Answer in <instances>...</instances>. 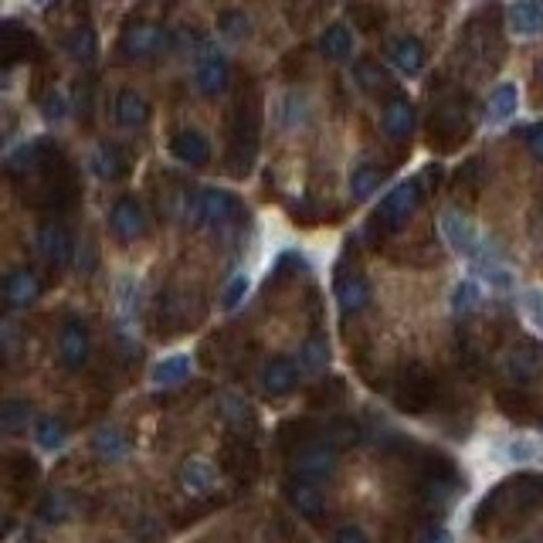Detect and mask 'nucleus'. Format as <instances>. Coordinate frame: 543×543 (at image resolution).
Listing matches in <instances>:
<instances>
[{
  "instance_id": "f257e3e1",
  "label": "nucleus",
  "mask_w": 543,
  "mask_h": 543,
  "mask_svg": "<svg viewBox=\"0 0 543 543\" xmlns=\"http://www.w3.org/2000/svg\"><path fill=\"white\" fill-rule=\"evenodd\" d=\"M258 140H262V96L255 89L241 92L231 109V129H228V174L245 177L255 167Z\"/></svg>"
},
{
  "instance_id": "f03ea898",
  "label": "nucleus",
  "mask_w": 543,
  "mask_h": 543,
  "mask_svg": "<svg viewBox=\"0 0 543 543\" xmlns=\"http://www.w3.org/2000/svg\"><path fill=\"white\" fill-rule=\"evenodd\" d=\"M540 503H543V476H513L482 499L472 523L479 530L496 527V523H513L516 516L530 513Z\"/></svg>"
},
{
  "instance_id": "7ed1b4c3",
  "label": "nucleus",
  "mask_w": 543,
  "mask_h": 543,
  "mask_svg": "<svg viewBox=\"0 0 543 543\" xmlns=\"http://www.w3.org/2000/svg\"><path fill=\"white\" fill-rule=\"evenodd\" d=\"M472 133V106L462 96H445L428 116V143L432 150H455Z\"/></svg>"
},
{
  "instance_id": "20e7f679",
  "label": "nucleus",
  "mask_w": 543,
  "mask_h": 543,
  "mask_svg": "<svg viewBox=\"0 0 543 543\" xmlns=\"http://www.w3.org/2000/svg\"><path fill=\"white\" fill-rule=\"evenodd\" d=\"M499 7L489 4L486 11H479L469 21V28L462 34V48L472 62H479L482 68H493L499 65V55H503V41H499Z\"/></svg>"
},
{
  "instance_id": "39448f33",
  "label": "nucleus",
  "mask_w": 543,
  "mask_h": 543,
  "mask_svg": "<svg viewBox=\"0 0 543 543\" xmlns=\"http://www.w3.org/2000/svg\"><path fill=\"white\" fill-rule=\"evenodd\" d=\"M187 218L201 228H211V231H228L245 218V208L235 194L228 191H218V187H204L201 194L187 204Z\"/></svg>"
},
{
  "instance_id": "423d86ee",
  "label": "nucleus",
  "mask_w": 543,
  "mask_h": 543,
  "mask_svg": "<svg viewBox=\"0 0 543 543\" xmlns=\"http://www.w3.org/2000/svg\"><path fill=\"white\" fill-rule=\"evenodd\" d=\"M421 201H425V184H421V177L404 180V184H398L381 201V208L374 214V228H381V231L404 228V224L411 221V214L421 208Z\"/></svg>"
},
{
  "instance_id": "0eeeda50",
  "label": "nucleus",
  "mask_w": 543,
  "mask_h": 543,
  "mask_svg": "<svg viewBox=\"0 0 543 543\" xmlns=\"http://www.w3.org/2000/svg\"><path fill=\"white\" fill-rule=\"evenodd\" d=\"M435 391L438 384L425 367H408L398 381H394L391 398L401 411H408V415H421V411H428L435 404Z\"/></svg>"
},
{
  "instance_id": "6e6552de",
  "label": "nucleus",
  "mask_w": 543,
  "mask_h": 543,
  "mask_svg": "<svg viewBox=\"0 0 543 543\" xmlns=\"http://www.w3.org/2000/svg\"><path fill=\"white\" fill-rule=\"evenodd\" d=\"M55 157H62V150H58L48 136H34V140L21 143L17 150L7 153V174H11V180L21 184V180L38 177Z\"/></svg>"
},
{
  "instance_id": "1a4fd4ad",
  "label": "nucleus",
  "mask_w": 543,
  "mask_h": 543,
  "mask_svg": "<svg viewBox=\"0 0 543 543\" xmlns=\"http://www.w3.org/2000/svg\"><path fill=\"white\" fill-rule=\"evenodd\" d=\"M438 228H442L445 245L452 248L455 255L469 258V262H476V258H482V255L489 252V248L482 245V238H479L476 224H472L469 218H465L462 211L448 208V211L442 214V221H438Z\"/></svg>"
},
{
  "instance_id": "9d476101",
  "label": "nucleus",
  "mask_w": 543,
  "mask_h": 543,
  "mask_svg": "<svg viewBox=\"0 0 543 543\" xmlns=\"http://www.w3.org/2000/svg\"><path fill=\"white\" fill-rule=\"evenodd\" d=\"M167 45V31L153 21H136L123 31V41H119V55L126 62H146V58L160 55V48Z\"/></svg>"
},
{
  "instance_id": "9b49d317",
  "label": "nucleus",
  "mask_w": 543,
  "mask_h": 543,
  "mask_svg": "<svg viewBox=\"0 0 543 543\" xmlns=\"http://www.w3.org/2000/svg\"><path fill=\"white\" fill-rule=\"evenodd\" d=\"M38 55H41L38 38H34L24 24L4 21V28H0V62H4V68L31 62V58H38Z\"/></svg>"
},
{
  "instance_id": "f8f14e48",
  "label": "nucleus",
  "mask_w": 543,
  "mask_h": 543,
  "mask_svg": "<svg viewBox=\"0 0 543 543\" xmlns=\"http://www.w3.org/2000/svg\"><path fill=\"white\" fill-rule=\"evenodd\" d=\"M194 82H197V89H201V96H208V99L221 96V92L231 85L228 58L214 48H204L201 58H197V65H194Z\"/></svg>"
},
{
  "instance_id": "ddd939ff",
  "label": "nucleus",
  "mask_w": 543,
  "mask_h": 543,
  "mask_svg": "<svg viewBox=\"0 0 543 543\" xmlns=\"http://www.w3.org/2000/svg\"><path fill=\"white\" fill-rule=\"evenodd\" d=\"M38 252L51 265V269H65L75 255V241L68 235L65 224H45L38 231Z\"/></svg>"
},
{
  "instance_id": "4468645a",
  "label": "nucleus",
  "mask_w": 543,
  "mask_h": 543,
  "mask_svg": "<svg viewBox=\"0 0 543 543\" xmlns=\"http://www.w3.org/2000/svg\"><path fill=\"white\" fill-rule=\"evenodd\" d=\"M109 224H112V235L119 241H136L146 235V211L136 197H123L116 201V208L109 214Z\"/></svg>"
},
{
  "instance_id": "2eb2a0df",
  "label": "nucleus",
  "mask_w": 543,
  "mask_h": 543,
  "mask_svg": "<svg viewBox=\"0 0 543 543\" xmlns=\"http://www.w3.org/2000/svg\"><path fill=\"white\" fill-rule=\"evenodd\" d=\"M170 153L184 163V167H204L211 160V143L201 129H180L170 140Z\"/></svg>"
},
{
  "instance_id": "dca6fc26",
  "label": "nucleus",
  "mask_w": 543,
  "mask_h": 543,
  "mask_svg": "<svg viewBox=\"0 0 543 543\" xmlns=\"http://www.w3.org/2000/svg\"><path fill=\"white\" fill-rule=\"evenodd\" d=\"M506 21L516 38H537L543 34V0H513L506 7Z\"/></svg>"
},
{
  "instance_id": "f3484780",
  "label": "nucleus",
  "mask_w": 543,
  "mask_h": 543,
  "mask_svg": "<svg viewBox=\"0 0 543 543\" xmlns=\"http://www.w3.org/2000/svg\"><path fill=\"white\" fill-rule=\"evenodd\" d=\"M503 370L513 384H530V381H537L543 370V353L537 347H527V343H523V347H513L506 353Z\"/></svg>"
},
{
  "instance_id": "a211bd4d",
  "label": "nucleus",
  "mask_w": 543,
  "mask_h": 543,
  "mask_svg": "<svg viewBox=\"0 0 543 543\" xmlns=\"http://www.w3.org/2000/svg\"><path fill=\"white\" fill-rule=\"evenodd\" d=\"M381 123H384V133L391 136V140H398V143L411 140V133H415V106L401 96H391L384 112H381Z\"/></svg>"
},
{
  "instance_id": "6ab92c4d",
  "label": "nucleus",
  "mask_w": 543,
  "mask_h": 543,
  "mask_svg": "<svg viewBox=\"0 0 543 543\" xmlns=\"http://www.w3.org/2000/svg\"><path fill=\"white\" fill-rule=\"evenodd\" d=\"M177 479H180V489L191 493V496H208L218 489V469L204 459H187L184 465H180Z\"/></svg>"
},
{
  "instance_id": "aec40b11",
  "label": "nucleus",
  "mask_w": 543,
  "mask_h": 543,
  "mask_svg": "<svg viewBox=\"0 0 543 543\" xmlns=\"http://www.w3.org/2000/svg\"><path fill=\"white\" fill-rule=\"evenodd\" d=\"M520 109V85L516 82H499L493 92H489V102H486V119L489 126H503L510 123Z\"/></svg>"
},
{
  "instance_id": "412c9836",
  "label": "nucleus",
  "mask_w": 543,
  "mask_h": 543,
  "mask_svg": "<svg viewBox=\"0 0 543 543\" xmlns=\"http://www.w3.org/2000/svg\"><path fill=\"white\" fill-rule=\"evenodd\" d=\"M58 353H62L65 367H82L89 357V330L79 320H68L58 333Z\"/></svg>"
},
{
  "instance_id": "4be33fe9",
  "label": "nucleus",
  "mask_w": 543,
  "mask_h": 543,
  "mask_svg": "<svg viewBox=\"0 0 543 543\" xmlns=\"http://www.w3.org/2000/svg\"><path fill=\"white\" fill-rule=\"evenodd\" d=\"M112 112H116V123L123 129H143L150 123V102H146V96H140L136 89L119 92Z\"/></svg>"
},
{
  "instance_id": "5701e85b",
  "label": "nucleus",
  "mask_w": 543,
  "mask_h": 543,
  "mask_svg": "<svg viewBox=\"0 0 543 543\" xmlns=\"http://www.w3.org/2000/svg\"><path fill=\"white\" fill-rule=\"evenodd\" d=\"M299 381V364H292V360H272V364H265L262 370V391L269 394V398H282V394H289L292 387Z\"/></svg>"
},
{
  "instance_id": "b1692460",
  "label": "nucleus",
  "mask_w": 543,
  "mask_h": 543,
  "mask_svg": "<svg viewBox=\"0 0 543 543\" xmlns=\"http://www.w3.org/2000/svg\"><path fill=\"white\" fill-rule=\"evenodd\" d=\"M92 448H96V455L102 462H126L129 452H133V445H129V438L119 432L116 425H102L96 435H92Z\"/></svg>"
},
{
  "instance_id": "393cba45",
  "label": "nucleus",
  "mask_w": 543,
  "mask_h": 543,
  "mask_svg": "<svg viewBox=\"0 0 543 543\" xmlns=\"http://www.w3.org/2000/svg\"><path fill=\"white\" fill-rule=\"evenodd\" d=\"M336 299H340V309L343 313H360V309H367L370 303V286L364 275L357 272H347L336 279Z\"/></svg>"
},
{
  "instance_id": "a878e982",
  "label": "nucleus",
  "mask_w": 543,
  "mask_h": 543,
  "mask_svg": "<svg viewBox=\"0 0 543 543\" xmlns=\"http://www.w3.org/2000/svg\"><path fill=\"white\" fill-rule=\"evenodd\" d=\"M224 465H228V472L231 476H238V479H248V476H255V465H258V455H255V448L252 442H245V435H238V438H231L228 445H224Z\"/></svg>"
},
{
  "instance_id": "bb28decb",
  "label": "nucleus",
  "mask_w": 543,
  "mask_h": 543,
  "mask_svg": "<svg viewBox=\"0 0 543 543\" xmlns=\"http://www.w3.org/2000/svg\"><path fill=\"white\" fill-rule=\"evenodd\" d=\"M4 296H7V303L17 306V309L31 306L34 299L41 296V282H38V275L28 272V269H17V272H11V275H7Z\"/></svg>"
},
{
  "instance_id": "cd10ccee",
  "label": "nucleus",
  "mask_w": 543,
  "mask_h": 543,
  "mask_svg": "<svg viewBox=\"0 0 543 543\" xmlns=\"http://www.w3.org/2000/svg\"><path fill=\"white\" fill-rule=\"evenodd\" d=\"M384 177H387L384 163H374V160L357 163V167H353V174H350V194H353V201H367V197H374V191L381 187Z\"/></svg>"
},
{
  "instance_id": "c85d7f7f",
  "label": "nucleus",
  "mask_w": 543,
  "mask_h": 543,
  "mask_svg": "<svg viewBox=\"0 0 543 543\" xmlns=\"http://www.w3.org/2000/svg\"><path fill=\"white\" fill-rule=\"evenodd\" d=\"M286 496H289V503L306 516V520H316V516L323 513V496H320V486H316V482L292 479L286 486Z\"/></svg>"
},
{
  "instance_id": "c756f323",
  "label": "nucleus",
  "mask_w": 543,
  "mask_h": 543,
  "mask_svg": "<svg viewBox=\"0 0 543 543\" xmlns=\"http://www.w3.org/2000/svg\"><path fill=\"white\" fill-rule=\"evenodd\" d=\"M89 170L92 174H96L99 180H123L126 177V157L123 153L116 150V146H96V150H92V160H89Z\"/></svg>"
},
{
  "instance_id": "7c9ffc66",
  "label": "nucleus",
  "mask_w": 543,
  "mask_h": 543,
  "mask_svg": "<svg viewBox=\"0 0 543 543\" xmlns=\"http://www.w3.org/2000/svg\"><path fill=\"white\" fill-rule=\"evenodd\" d=\"M65 48H68V55H72L79 65L96 62V55H99L96 31H92L89 24H75V28L65 34Z\"/></svg>"
},
{
  "instance_id": "2f4dec72",
  "label": "nucleus",
  "mask_w": 543,
  "mask_h": 543,
  "mask_svg": "<svg viewBox=\"0 0 543 543\" xmlns=\"http://www.w3.org/2000/svg\"><path fill=\"white\" fill-rule=\"evenodd\" d=\"M218 408H221V418L228 421L235 432H252V425H255V418H252V408H248V401L241 398V394L235 391H224L221 398H218Z\"/></svg>"
},
{
  "instance_id": "473e14b6",
  "label": "nucleus",
  "mask_w": 543,
  "mask_h": 543,
  "mask_svg": "<svg viewBox=\"0 0 543 543\" xmlns=\"http://www.w3.org/2000/svg\"><path fill=\"white\" fill-rule=\"evenodd\" d=\"M391 62L398 65V72L415 79L421 68H425V48H421L418 38H401L391 45Z\"/></svg>"
},
{
  "instance_id": "72a5a7b5",
  "label": "nucleus",
  "mask_w": 543,
  "mask_h": 543,
  "mask_svg": "<svg viewBox=\"0 0 543 543\" xmlns=\"http://www.w3.org/2000/svg\"><path fill=\"white\" fill-rule=\"evenodd\" d=\"M472 269H476V275L482 282H486L489 289H499V292H510L513 289V272L506 269L503 262H499V258L493 255V252H486L482 258H476V262H472Z\"/></svg>"
},
{
  "instance_id": "f704fd0d",
  "label": "nucleus",
  "mask_w": 543,
  "mask_h": 543,
  "mask_svg": "<svg viewBox=\"0 0 543 543\" xmlns=\"http://www.w3.org/2000/svg\"><path fill=\"white\" fill-rule=\"evenodd\" d=\"M320 55L326 58V62H343V58L353 55V34H350L347 24H333V28L323 31Z\"/></svg>"
},
{
  "instance_id": "c9c22d12",
  "label": "nucleus",
  "mask_w": 543,
  "mask_h": 543,
  "mask_svg": "<svg viewBox=\"0 0 543 543\" xmlns=\"http://www.w3.org/2000/svg\"><path fill=\"white\" fill-rule=\"evenodd\" d=\"M353 79H357V85L364 92H370V96H387V92H394V79L387 75V68L381 62H360L357 68H353Z\"/></svg>"
},
{
  "instance_id": "e433bc0d",
  "label": "nucleus",
  "mask_w": 543,
  "mask_h": 543,
  "mask_svg": "<svg viewBox=\"0 0 543 543\" xmlns=\"http://www.w3.org/2000/svg\"><path fill=\"white\" fill-rule=\"evenodd\" d=\"M187 377H191V357H184V353H174V357L160 360L157 367H153L150 381L157 387H177L184 384Z\"/></svg>"
},
{
  "instance_id": "4c0bfd02",
  "label": "nucleus",
  "mask_w": 543,
  "mask_h": 543,
  "mask_svg": "<svg viewBox=\"0 0 543 543\" xmlns=\"http://www.w3.org/2000/svg\"><path fill=\"white\" fill-rule=\"evenodd\" d=\"M299 370L309 377L323 374L326 364H330V343L323 340V336H309V340L303 343V350H299Z\"/></svg>"
},
{
  "instance_id": "58836bf2",
  "label": "nucleus",
  "mask_w": 543,
  "mask_h": 543,
  "mask_svg": "<svg viewBox=\"0 0 543 543\" xmlns=\"http://www.w3.org/2000/svg\"><path fill=\"white\" fill-rule=\"evenodd\" d=\"M499 459L503 462H513V465H530L540 459V442H533V438H506L503 445H499Z\"/></svg>"
},
{
  "instance_id": "ea45409f",
  "label": "nucleus",
  "mask_w": 543,
  "mask_h": 543,
  "mask_svg": "<svg viewBox=\"0 0 543 543\" xmlns=\"http://www.w3.org/2000/svg\"><path fill=\"white\" fill-rule=\"evenodd\" d=\"M7 479H11L14 493H28L38 479V462L28 459V455H11L7 459Z\"/></svg>"
},
{
  "instance_id": "a19ab883",
  "label": "nucleus",
  "mask_w": 543,
  "mask_h": 543,
  "mask_svg": "<svg viewBox=\"0 0 543 543\" xmlns=\"http://www.w3.org/2000/svg\"><path fill=\"white\" fill-rule=\"evenodd\" d=\"M31 421V404L21 398H7L4 411H0V425H4V435H17L24 432Z\"/></svg>"
},
{
  "instance_id": "79ce46f5",
  "label": "nucleus",
  "mask_w": 543,
  "mask_h": 543,
  "mask_svg": "<svg viewBox=\"0 0 543 543\" xmlns=\"http://www.w3.org/2000/svg\"><path fill=\"white\" fill-rule=\"evenodd\" d=\"M482 306V289L476 279H465L452 292V313L455 316H472Z\"/></svg>"
},
{
  "instance_id": "37998d69",
  "label": "nucleus",
  "mask_w": 543,
  "mask_h": 543,
  "mask_svg": "<svg viewBox=\"0 0 543 543\" xmlns=\"http://www.w3.org/2000/svg\"><path fill=\"white\" fill-rule=\"evenodd\" d=\"M34 438H38L41 448H48V452H58L65 442H68V428L62 418H41L38 425H34Z\"/></svg>"
},
{
  "instance_id": "c03bdc74",
  "label": "nucleus",
  "mask_w": 543,
  "mask_h": 543,
  "mask_svg": "<svg viewBox=\"0 0 543 543\" xmlns=\"http://www.w3.org/2000/svg\"><path fill=\"white\" fill-rule=\"evenodd\" d=\"M218 31L228 41H241V38H248V34H252V21L245 17V11H224L218 17Z\"/></svg>"
},
{
  "instance_id": "a18cd8bd",
  "label": "nucleus",
  "mask_w": 543,
  "mask_h": 543,
  "mask_svg": "<svg viewBox=\"0 0 543 543\" xmlns=\"http://www.w3.org/2000/svg\"><path fill=\"white\" fill-rule=\"evenodd\" d=\"M326 432V438L336 445V448H347V445H353L360 438V428H357V421H350V418H336V421H330V425L323 428Z\"/></svg>"
},
{
  "instance_id": "49530a36",
  "label": "nucleus",
  "mask_w": 543,
  "mask_h": 543,
  "mask_svg": "<svg viewBox=\"0 0 543 543\" xmlns=\"http://www.w3.org/2000/svg\"><path fill=\"white\" fill-rule=\"evenodd\" d=\"M248 289H252V282H248V275L245 272H238V275H231V282L224 286L221 292V309H238L241 303H245V296H248Z\"/></svg>"
},
{
  "instance_id": "de8ad7c7",
  "label": "nucleus",
  "mask_w": 543,
  "mask_h": 543,
  "mask_svg": "<svg viewBox=\"0 0 543 543\" xmlns=\"http://www.w3.org/2000/svg\"><path fill=\"white\" fill-rule=\"evenodd\" d=\"M482 180H486V174H482V160L472 157V160L459 170V180H455V187H459V191H465L469 197H476V194L482 191Z\"/></svg>"
},
{
  "instance_id": "09e8293b",
  "label": "nucleus",
  "mask_w": 543,
  "mask_h": 543,
  "mask_svg": "<svg viewBox=\"0 0 543 543\" xmlns=\"http://www.w3.org/2000/svg\"><path fill=\"white\" fill-rule=\"evenodd\" d=\"M520 306H523V316L530 320L533 330L543 333V289H527L520 296Z\"/></svg>"
},
{
  "instance_id": "8fccbe9b",
  "label": "nucleus",
  "mask_w": 543,
  "mask_h": 543,
  "mask_svg": "<svg viewBox=\"0 0 543 543\" xmlns=\"http://www.w3.org/2000/svg\"><path fill=\"white\" fill-rule=\"evenodd\" d=\"M306 96H299V92H289L286 102H282V123L286 126H303L306 123Z\"/></svg>"
},
{
  "instance_id": "3c124183",
  "label": "nucleus",
  "mask_w": 543,
  "mask_h": 543,
  "mask_svg": "<svg viewBox=\"0 0 543 543\" xmlns=\"http://www.w3.org/2000/svg\"><path fill=\"white\" fill-rule=\"evenodd\" d=\"M68 513H72V499H68L65 493H51V496H45L41 516H45L48 523H62Z\"/></svg>"
},
{
  "instance_id": "603ef678",
  "label": "nucleus",
  "mask_w": 543,
  "mask_h": 543,
  "mask_svg": "<svg viewBox=\"0 0 543 543\" xmlns=\"http://www.w3.org/2000/svg\"><path fill=\"white\" fill-rule=\"evenodd\" d=\"M41 112H45V119H65L68 116V99L62 96L58 89H48L45 96H41Z\"/></svg>"
},
{
  "instance_id": "864d4df0",
  "label": "nucleus",
  "mask_w": 543,
  "mask_h": 543,
  "mask_svg": "<svg viewBox=\"0 0 543 543\" xmlns=\"http://www.w3.org/2000/svg\"><path fill=\"white\" fill-rule=\"evenodd\" d=\"M527 146H530L533 157H537V160L543 163V123H537V126H530V129H527Z\"/></svg>"
},
{
  "instance_id": "5fc2aeb1",
  "label": "nucleus",
  "mask_w": 543,
  "mask_h": 543,
  "mask_svg": "<svg viewBox=\"0 0 543 543\" xmlns=\"http://www.w3.org/2000/svg\"><path fill=\"white\" fill-rule=\"evenodd\" d=\"M333 543H367V537H364V533H360L357 527H343L340 533H336Z\"/></svg>"
},
{
  "instance_id": "6e6d98bb",
  "label": "nucleus",
  "mask_w": 543,
  "mask_h": 543,
  "mask_svg": "<svg viewBox=\"0 0 543 543\" xmlns=\"http://www.w3.org/2000/svg\"><path fill=\"white\" fill-rule=\"evenodd\" d=\"M425 543H452V537H448V533H445V530H435V533H432V537H428Z\"/></svg>"
},
{
  "instance_id": "4d7b16f0",
  "label": "nucleus",
  "mask_w": 543,
  "mask_h": 543,
  "mask_svg": "<svg viewBox=\"0 0 543 543\" xmlns=\"http://www.w3.org/2000/svg\"><path fill=\"white\" fill-rule=\"evenodd\" d=\"M38 4H45V0H38Z\"/></svg>"
},
{
  "instance_id": "13d9d810",
  "label": "nucleus",
  "mask_w": 543,
  "mask_h": 543,
  "mask_svg": "<svg viewBox=\"0 0 543 543\" xmlns=\"http://www.w3.org/2000/svg\"><path fill=\"white\" fill-rule=\"evenodd\" d=\"M540 72H543V68H540Z\"/></svg>"
}]
</instances>
